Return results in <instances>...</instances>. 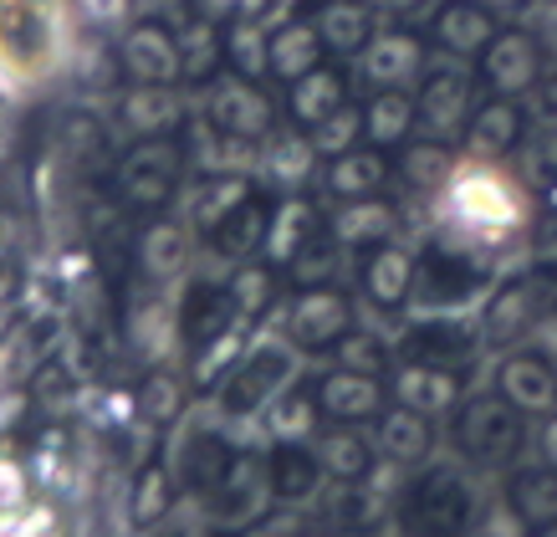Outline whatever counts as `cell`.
I'll list each match as a JSON object with an SVG mask.
<instances>
[{"instance_id":"1","label":"cell","mask_w":557,"mask_h":537,"mask_svg":"<svg viewBox=\"0 0 557 537\" xmlns=\"http://www.w3.org/2000/svg\"><path fill=\"white\" fill-rule=\"evenodd\" d=\"M405 537H466L475 527V487L460 466H424L399 491Z\"/></svg>"},{"instance_id":"2","label":"cell","mask_w":557,"mask_h":537,"mask_svg":"<svg viewBox=\"0 0 557 537\" xmlns=\"http://www.w3.org/2000/svg\"><path fill=\"white\" fill-rule=\"evenodd\" d=\"M297 353L302 349L292 338H261L256 349L240 353V364L225 374V385L215 394L220 415L225 420H256V415H267L271 404L297 385V369H302Z\"/></svg>"},{"instance_id":"3","label":"cell","mask_w":557,"mask_h":537,"mask_svg":"<svg viewBox=\"0 0 557 537\" xmlns=\"http://www.w3.org/2000/svg\"><path fill=\"white\" fill-rule=\"evenodd\" d=\"M276 487H271V455L261 451H240L231 455V466L220 476V487L205 497V517L220 533H246L271 512Z\"/></svg>"},{"instance_id":"4","label":"cell","mask_w":557,"mask_h":537,"mask_svg":"<svg viewBox=\"0 0 557 537\" xmlns=\"http://www.w3.org/2000/svg\"><path fill=\"white\" fill-rule=\"evenodd\" d=\"M522 410L496 389V394H475L456 410V446L471 455L475 466H507L522 451Z\"/></svg>"},{"instance_id":"5","label":"cell","mask_w":557,"mask_h":537,"mask_svg":"<svg viewBox=\"0 0 557 537\" xmlns=\"http://www.w3.org/2000/svg\"><path fill=\"white\" fill-rule=\"evenodd\" d=\"M348 328H354V307H348V297L333 292V286H307L287 318V338L302 353L338 349L343 338H348Z\"/></svg>"},{"instance_id":"6","label":"cell","mask_w":557,"mask_h":537,"mask_svg":"<svg viewBox=\"0 0 557 537\" xmlns=\"http://www.w3.org/2000/svg\"><path fill=\"white\" fill-rule=\"evenodd\" d=\"M384 389L388 385H379L373 374L333 369L312 394H318V404H322V420L354 425V420H379V415H384Z\"/></svg>"},{"instance_id":"7","label":"cell","mask_w":557,"mask_h":537,"mask_svg":"<svg viewBox=\"0 0 557 537\" xmlns=\"http://www.w3.org/2000/svg\"><path fill=\"white\" fill-rule=\"evenodd\" d=\"M420 123L435 144H450L460 129H471V83L460 72H435L420 93Z\"/></svg>"},{"instance_id":"8","label":"cell","mask_w":557,"mask_h":537,"mask_svg":"<svg viewBox=\"0 0 557 537\" xmlns=\"http://www.w3.org/2000/svg\"><path fill=\"white\" fill-rule=\"evenodd\" d=\"M373 440H379V455L388 466H420L424 455L435 451V425L409 404H384V415L373 425Z\"/></svg>"},{"instance_id":"9","label":"cell","mask_w":557,"mask_h":537,"mask_svg":"<svg viewBox=\"0 0 557 537\" xmlns=\"http://www.w3.org/2000/svg\"><path fill=\"white\" fill-rule=\"evenodd\" d=\"M496 389H502L522 415H553L557 410V374L542 353H517V358H507L502 374H496Z\"/></svg>"},{"instance_id":"10","label":"cell","mask_w":557,"mask_h":537,"mask_svg":"<svg viewBox=\"0 0 557 537\" xmlns=\"http://www.w3.org/2000/svg\"><path fill=\"white\" fill-rule=\"evenodd\" d=\"M267 455H271V487H276V502L302 507L322 491V476H327V471H322L318 451H312L307 440H276Z\"/></svg>"},{"instance_id":"11","label":"cell","mask_w":557,"mask_h":537,"mask_svg":"<svg viewBox=\"0 0 557 537\" xmlns=\"http://www.w3.org/2000/svg\"><path fill=\"white\" fill-rule=\"evenodd\" d=\"M537 72H542V51H537V41H532V36L502 32L486 47V83L496 87L502 98L527 93V87L537 83Z\"/></svg>"},{"instance_id":"12","label":"cell","mask_w":557,"mask_h":537,"mask_svg":"<svg viewBox=\"0 0 557 537\" xmlns=\"http://www.w3.org/2000/svg\"><path fill=\"white\" fill-rule=\"evenodd\" d=\"M471 328L460 318H424L405 333L409 364H435V369H456L471 358Z\"/></svg>"},{"instance_id":"13","label":"cell","mask_w":557,"mask_h":537,"mask_svg":"<svg viewBox=\"0 0 557 537\" xmlns=\"http://www.w3.org/2000/svg\"><path fill=\"white\" fill-rule=\"evenodd\" d=\"M394 404H409V410H420V415H445V410H456V394H460V379L450 369H435V364H405V369L394 374V385H388Z\"/></svg>"},{"instance_id":"14","label":"cell","mask_w":557,"mask_h":537,"mask_svg":"<svg viewBox=\"0 0 557 537\" xmlns=\"http://www.w3.org/2000/svg\"><path fill=\"white\" fill-rule=\"evenodd\" d=\"M231 446L215 436V430H195V436L180 446V455H174V476H180V487L195 491V497H210V491L220 487V476H225V466H231Z\"/></svg>"},{"instance_id":"15","label":"cell","mask_w":557,"mask_h":537,"mask_svg":"<svg viewBox=\"0 0 557 537\" xmlns=\"http://www.w3.org/2000/svg\"><path fill=\"white\" fill-rule=\"evenodd\" d=\"M547 313V303H537V286L532 282H511L502 286L486 307V338L491 343H517L537 328V318Z\"/></svg>"},{"instance_id":"16","label":"cell","mask_w":557,"mask_h":537,"mask_svg":"<svg viewBox=\"0 0 557 537\" xmlns=\"http://www.w3.org/2000/svg\"><path fill=\"white\" fill-rule=\"evenodd\" d=\"M507 507L522 527H542V522H557V471L542 461V466H522L507 487Z\"/></svg>"},{"instance_id":"17","label":"cell","mask_w":557,"mask_h":537,"mask_svg":"<svg viewBox=\"0 0 557 537\" xmlns=\"http://www.w3.org/2000/svg\"><path fill=\"white\" fill-rule=\"evenodd\" d=\"M322 517H327V527H338L343 537L348 533H369V527H379V517H384V497L369 487V481H338V487L322 497Z\"/></svg>"},{"instance_id":"18","label":"cell","mask_w":557,"mask_h":537,"mask_svg":"<svg viewBox=\"0 0 557 537\" xmlns=\"http://www.w3.org/2000/svg\"><path fill=\"white\" fill-rule=\"evenodd\" d=\"M363 72H369V83L379 87H399L409 83L414 72H420V41L405 32H388L379 41L363 47Z\"/></svg>"},{"instance_id":"19","label":"cell","mask_w":557,"mask_h":537,"mask_svg":"<svg viewBox=\"0 0 557 537\" xmlns=\"http://www.w3.org/2000/svg\"><path fill=\"white\" fill-rule=\"evenodd\" d=\"M363 286L379 307H399L414 292V261L394 246H379V252L363 261Z\"/></svg>"},{"instance_id":"20","label":"cell","mask_w":557,"mask_h":537,"mask_svg":"<svg viewBox=\"0 0 557 537\" xmlns=\"http://www.w3.org/2000/svg\"><path fill=\"white\" fill-rule=\"evenodd\" d=\"M312 451H318L322 471H327L333 481H369V476H373L369 440L354 436V430H322Z\"/></svg>"},{"instance_id":"21","label":"cell","mask_w":557,"mask_h":537,"mask_svg":"<svg viewBox=\"0 0 557 537\" xmlns=\"http://www.w3.org/2000/svg\"><path fill=\"white\" fill-rule=\"evenodd\" d=\"M128 72L144 77V83H164L180 72V47H174V36H164L159 26H134L128 36Z\"/></svg>"},{"instance_id":"22","label":"cell","mask_w":557,"mask_h":537,"mask_svg":"<svg viewBox=\"0 0 557 537\" xmlns=\"http://www.w3.org/2000/svg\"><path fill=\"white\" fill-rule=\"evenodd\" d=\"M174 481H180V476H174L170 466L149 461V466L138 471L134 497H128V522H134V527H159L174 507Z\"/></svg>"},{"instance_id":"23","label":"cell","mask_w":557,"mask_h":537,"mask_svg":"<svg viewBox=\"0 0 557 537\" xmlns=\"http://www.w3.org/2000/svg\"><path fill=\"white\" fill-rule=\"evenodd\" d=\"M435 36H440V47L466 57V51H486L496 41V26H491V16L481 5H445L435 16Z\"/></svg>"},{"instance_id":"24","label":"cell","mask_w":557,"mask_h":537,"mask_svg":"<svg viewBox=\"0 0 557 537\" xmlns=\"http://www.w3.org/2000/svg\"><path fill=\"white\" fill-rule=\"evenodd\" d=\"M185 394H189L185 379H174V374H164V369L149 374L144 389H138V415H144V425H153V430L174 425L185 415Z\"/></svg>"},{"instance_id":"25","label":"cell","mask_w":557,"mask_h":537,"mask_svg":"<svg viewBox=\"0 0 557 537\" xmlns=\"http://www.w3.org/2000/svg\"><path fill=\"white\" fill-rule=\"evenodd\" d=\"M267 420H271V440H307L322 420V404H318V394H307V389H287V394L267 410Z\"/></svg>"},{"instance_id":"26","label":"cell","mask_w":557,"mask_h":537,"mask_svg":"<svg viewBox=\"0 0 557 537\" xmlns=\"http://www.w3.org/2000/svg\"><path fill=\"white\" fill-rule=\"evenodd\" d=\"M379 180H384V159H379V154L348 149L327 169V185H333V195H343V200H369L373 190H379Z\"/></svg>"},{"instance_id":"27","label":"cell","mask_w":557,"mask_h":537,"mask_svg":"<svg viewBox=\"0 0 557 537\" xmlns=\"http://www.w3.org/2000/svg\"><path fill=\"white\" fill-rule=\"evenodd\" d=\"M471 138H475V149L507 154L511 144L522 138V113H517V102H507V98L486 102V108L471 118Z\"/></svg>"},{"instance_id":"28","label":"cell","mask_w":557,"mask_h":537,"mask_svg":"<svg viewBox=\"0 0 557 537\" xmlns=\"http://www.w3.org/2000/svg\"><path fill=\"white\" fill-rule=\"evenodd\" d=\"M333 231H338L343 246H379V241L394 231V210L379 200H354L333 220Z\"/></svg>"},{"instance_id":"29","label":"cell","mask_w":557,"mask_h":537,"mask_svg":"<svg viewBox=\"0 0 557 537\" xmlns=\"http://www.w3.org/2000/svg\"><path fill=\"white\" fill-rule=\"evenodd\" d=\"M414 118H420V108H414L405 93L384 87V93L369 102V113H363V129H369V138H379V144H399V138L414 129Z\"/></svg>"},{"instance_id":"30","label":"cell","mask_w":557,"mask_h":537,"mask_svg":"<svg viewBox=\"0 0 557 537\" xmlns=\"http://www.w3.org/2000/svg\"><path fill=\"white\" fill-rule=\"evenodd\" d=\"M343 108V77L338 72H307L297 77V98H292V113L302 118V123H322L327 113H338Z\"/></svg>"},{"instance_id":"31","label":"cell","mask_w":557,"mask_h":537,"mask_svg":"<svg viewBox=\"0 0 557 537\" xmlns=\"http://www.w3.org/2000/svg\"><path fill=\"white\" fill-rule=\"evenodd\" d=\"M240 353H246L240 333H220V338H210L205 349H195V364H189V379H195V389L225 385V374L240 364Z\"/></svg>"},{"instance_id":"32","label":"cell","mask_w":557,"mask_h":537,"mask_svg":"<svg viewBox=\"0 0 557 537\" xmlns=\"http://www.w3.org/2000/svg\"><path fill=\"white\" fill-rule=\"evenodd\" d=\"M215 118L231 129V134H256V129H267V118H271V108H267V98L261 93H251V87H240V83H231L225 93L215 98Z\"/></svg>"},{"instance_id":"33","label":"cell","mask_w":557,"mask_h":537,"mask_svg":"<svg viewBox=\"0 0 557 537\" xmlns=\"http://www.w3.org/2000/svg\"><path fill=\"white\" fill-rule=\"evenodd\" d=\"M318 41L322 36L312 26H287V32L271 41V68L282 72V77H307V72L318 68Z\"/></svg>"},{"instance_id":"34","label":"cell","mask_w":557,"mask_h":537,"mask_svg":"<svg viewBox=\"0 0 557 537\" xmlns=\"http://www.w3.org/2000/svg\"><path fill=\"white\" fill-rule=\"evenodd\" d=\"M318 36L327 41V47H338V51L369 47V11H358V5H322Z\"/></svg>"},{"instance_id":"35","label":"cell","mask_w":557,"mask_h":537,"mask_svg":"<svg viewBox=\"0 0 557 537\" xmlns=\"http://www.w3.org/2000/svg\"><path fill=\"white\" fill-rule=\"evenodd\" d=\"M261 235H267V216H261L256 205L240 200L236 210H231V216L220 220V252H231V256H251Z\"/></svg>"},{"instance_id":"36","label":"cell","mask_w":557,"mask_h":537,"mask_svg":"<svg viewBox=\"0 0 557 537\" xmlns=\"http://www.w3.org/2000/svg\"><path fill=\"white\" fill-rule=\"evenodd\" d=\"M185 256H189L185 231H174V225H153V231L144 235V267H149L153 277H174V271L185 267Z\"/></svg>"},{"instance_id":"37","label":"cell","mask_w":557,"mask_h":537,"mask_svg":"<svg viewBox=\"0 0 557 537\" xmlns=\"http://www.w3.org/2000/svg\"><path fill=\"white\" fill-rule=\"evenodd\" d=\"M338 369H354V374H379L388 369V353H384V343L379 338H369V333H348L338 343Z\"/></svg>"},{"instance_id":"38","label":"cell","mask_w":557,"mask_h":537,"mask_svg":"<svg viewBox=\"0 0 557 537\" xmlns=\"http://www.w3.org/2000/svg\"><path fill=\"white\" fill-rule=\"evenodd\" d=\"M405 180L409 185H440V180H450V154H445V144H420V149L405 154Z\"/></svg>"},{"instance_id":"39","label":"cell","mask_w":557,"mask_h":537,"mask_svg":"<svg viewBox=\"0 0 557 537\" xmlns=\"http://www.w3.org/2000/svg\"><path fill=\"white\" fill-rule=\"evenodd\" d=\"M358 129H363V118L358 113H327L318 123V149L322 154H348L354 149V138H358Z\"/></svg>"},{"instance_id":"40","label":"cell","mask_w":557,"mask_h":537,"mask_svg":"<svg viewBox=\"0 0 557 537\" xmlns=\"http://www.w3.org/2000/svg\"><path fill=\"white\" fill-rule=\"evenodd\" d=\"M231 297H236L240 313H267V303H271V271L246 267L236 282H231Z\"/></svg>"},{"instance_id":"41","label":"cell","mask_w":557,"mask_h":537,"mask_svg":"<svg viewBox=\"0 0 557 537\" xmlns=\"http://www.w3.org/2000/svg\"><path fill=\"white\" fill-rule=\"evenodd\" d=\"M21 507H26V476L16 461H0V533L21 517Z\"/></svg>"},{"instance_id":"42","label":"cell","mask_w":557,"mask_h":537,"mask_svg":"<svg viewBox=\"0 0 557 537\" xmlns=\"http://www.w3.org/2000/svg\"><path fill=\"white\" fill-rule=\"evenodd\" d=\"M180 113L170 102V93H138L134 102H128V118H134V129H159V123H170V118Z\"/></svg>"},{"instance_id":"43","label":"cell","mask_w":557,"mask_h":537,"mask_svg":"<svg viewBox=\"0 0 557 537\" xmlns=\"http://www.w3.org/2000/svg\"><path fill=\"white\" fill-rule=\"evenodd\" d=\"M307 220H312V210H307V205H292V210H282V220H276V241H271V252H276V256H292V241L302 246Z\"/></svg>"},{"instance_id":"44","label":"cell","mask_w":557,"mask_h":537,"mask_svg":"<svg viewBox=\"0 0 557 537\" xmlns=\"http://www.w3.org/2000/svg\"><path fill=\"white\" fill-rule=\"evenodd\" d=\"M271 169H276L282 180H302V174H307V144H297V138H287L282 149L271 154Z\"/></svg>"},{"instance_id":"45","label":"cell","mask_w":557,"mask_h":537,"mask_svg":"<svg viewBox=\"0 0 557 537\" xmlns=\"http://www.w3.org/2000/svg\"><path fill=\"white\" fill-rule=\"evenodd\" d=\"M333 267H338V261H333V252H307L302 261H297V282H302V286H322L327 277H333Z\"/></svg>"},{"instance_id":"46","label":"cell","mask_w":557,"mask_h":537,"mask_svg":"<svg viewBox=\"0 0 557 537\" xmlns=\"http://www.w3.org/2000/svg\"><path fill=\"white\" fill-rule=\"evenodd\" d=\"M26 404H32V394H0V430H11V425L21 420V415H26Z\"/></svg>"},{"instance_id":"47","label":"cell","mask_w":557,"mask_h":537,"mask_svg":"<svg viewBox=\"0 0 557 537\" xmlns=\"http://www.w3.org/2000/svg\"><path fill=\"white\" fill-rule=\"evenodd\" d=\"M542 461L557 471V410L547 415V425H542Z\"/></svg>"},{"instance_id":"48","label":"cell","mask_w":557,"mask_h":537,"mask_svg":"<svg viewBox=\"0 0 557 537\" xmlns=\"http://www.w3.org/2000/svg\"><path fill=\"white\" fill-rule=\"evenodd\" d=\"M87 11L98 21H113V16H123V0H87Z\"/></svg>"},{"instance_id":"49","label":"cell","mask_w":557,"mask_h":537,"mask_svg":"<svg viewBox=\"0 0 557 537\" xmlns=\"http://www.w3.org/2000/svg\"><path fill=\"white\" fill-rule=\"evenodd\" d=\"M373 5H384V11H414L420 0H373Z\"/></svg>"},{"instance_id":"50","label":"cell","mask_w":557,"mask_h":537,"mask_svg":"<svg viewBox=\"0 0 557 537\" xmlns=\"http://www.w3.org/2000/svg\"><path fill=\"white\" fill-rule=\"evenodd\" d=\"M522 537H557V522H542V527H527Z\"/></svg>"},{"instance_id":"51","label":"cell","mask_w":557,"mask_h":537,"mask_svg":"<svg viewBox=\"0 0 557 537\" xmlns=\"http://www.w3.org/2000/svg\"><path fill=\"white\" fill-rule=\"evenodd\" d=\"M236 537H282V533H276V527H261V522H256V527H246V533H236Z\"/></svg>"},{"instance_id":"52","label":"cell","mask_w":557,"mask_h":537,"mask_svg":"<svg viewBox=\"0 0 557 537\" xmlns=\"http://www.w3.org/2000/svg\"><path fill=\"white\" fill-rule=\"evenodd\" d=\"M486 5H502V11H517L522 0H486Z\"/></svg>"},{"instance_id":"53","label":"cell","mask_w":557,"mask_h":537,"mask_svg":"<svg viewBox=\"0 0 557 537\" xmlns=\"http://www.w3.org/2000/svg\"><path fill=\"white\" fill-rule=\"evenodd\" d=\"M547 98H553V113H557V83H547Z\"/></svg>"},{"instance_id":"54","label":"cell","mask_w":557,"mask_h":537,"mask_svg":"<svg viewBox=\"0 0 557 537\" xmlns=\"http://www.w3.org/2000/svg\"><path fill=\"white\" fill-rule=\"evenodd\" d=\"M307 537H343V533H307Z\"/></svg>"},{"instance_id":"55","label":"cell","mask_w":557,"mask_h":537,"mask_svg":"<svg viewBox=\"0 0 557 537\" xmlns=\"http://www.w3.org/2000/svg\"><path fill=\"white\" fill-rule=\"evenodd\" d=\"M0 537H26V533H11V527H5V533H0Z\"/></svg>"}]
</instances>
